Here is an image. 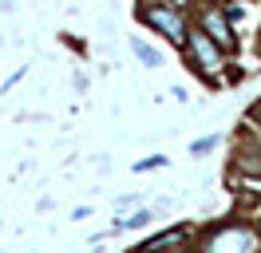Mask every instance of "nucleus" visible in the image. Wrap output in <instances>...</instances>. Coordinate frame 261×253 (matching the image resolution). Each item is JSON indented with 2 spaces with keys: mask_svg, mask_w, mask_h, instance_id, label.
<instances>
[{
  "mask_svg": "<svg viewBox=\"0 0 261 253\" xmlns=\"http://www.w3.org/2000/svg\"><path fill=\"white\" fill-rule=\"evenodd\" d=\"M210 253H257V237L249 230H226L210 241Z\"/></svg>",
  "mask_w": 261,
  "mask_h": 253,
  "instance_id": "obj_1",
  "label": "nucleus"
},
{
  "mask_svg": "<svg viewBox=\"0 0 261 253\" xmlns=\"http://www.w3.org/2000/svg\"><path fill=\"white\" fill-rule=\"evenodd\" d=\"M147 20L154 24V28H163L174 44H182V20L178 12H166V8H147Z\"/></svg>",
  "mask_w": 261,
  "mask_h": 253,
  "instance_id": "obj_2",
  "label": "nucleus"
},
{
  "mask_svg": "<svg viewBox=\"0 0 261 253\" xmlns=\"http://www.w3.org/2000/svg\"><path fill=\"white\" fill-rule=\"evenodd\" d=\"M190 47H194V56L202 60V67H206V71H218V67H222V56H218V47H214L210 40L202 36V32H194V36H190Z\"/></svg>",
  "mask_w": 261,
  "mask_h": 253,
  "instance_id": "obj_3",
  "label": "nucleus"
},
{
  "mask_svg": "<svg viewBox=\"0 0 261 253\" xmlns=\"http://www.w3.org/2000/svg\"><path fill=\"white\" fill-rule=\"evenodd\" d=\"M202 24H206V32H210L218 44H229V28H226V20H222V12H206Z\"/></svg>",
  "mask_w": 261,
  "mask_h": 253,
  "instance_id": "obj_4",
  "label": "nucleus"
},
{
  "mask_svg": "<svg viewBox=\"0 0 261 253\" xmlns=\"http://www.w3.org/2000/svg\"><path fill=\"white\" fill-rule=\"evenodd\" d=\"M135 56H139V60H147L150 67L159 63V52H154V47H147V44H143V40H135Z\"/></svg>",
  "mask_w": 261,
  "mask_h": 253,
  "instance_id": "obj_5",
  "label": "nucleus"
},
{
  "mask_svg": "<svg viewBox=\"0 0 261 253\" xmlns=\"http://www.w3.org/2000/svg\"><path fill=\"white\" fill-rule=\"evenodd\" d=\"M166 158L163 155H154V158H147V162H139V170H150V166H163Z\"/></svg>",
  "mask_w": 261,
  "mask_h": 253,
  "instance_id": "obj_6",
  "label": "nucleus"
},
{
  "mask_svg": "<svg viewBox=\"0 0 261 253\" xmlns=\"http://www.w3.org/2000/svg\"><path fill=\"white\" fill-rule=\"evenodd\" d=\"M210 146H214V139H202V142H194V155H206Z\"/></svg>",
  "mask_w": 261,
  "mask_h": 253,
  "instance_id": "obj_7",
  "label": "nucleus"
}]
</instances>
